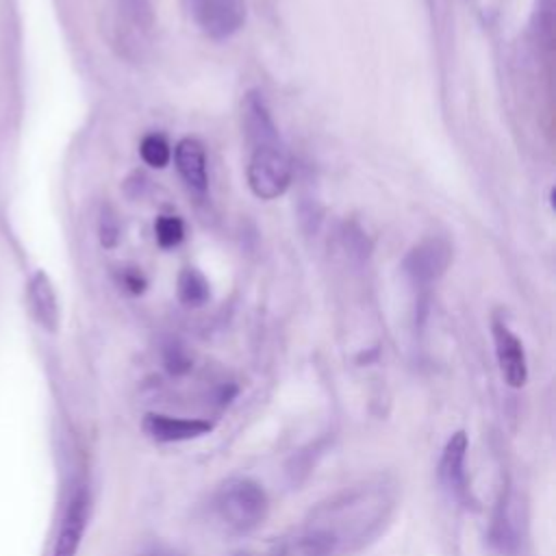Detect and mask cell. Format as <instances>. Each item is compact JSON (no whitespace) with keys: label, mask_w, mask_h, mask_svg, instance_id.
Segmentation results:
<instances>
[{"label":"cell","mask_w":556,"mask_h":556,"mask_svg":"<svg viewBox=\"0 0 556 556\" xmlns=\"http://www.w3.org/2000/svg\"><path fill=\"white\" fill-rule=\"evenodd\" d=\"M289 182L291 163L280 143L252 148L248 163V185L256 198L274 200L287 191Z\"/></svg>","instance_id":"3957f363"},{"label":"cell","mask_w":556,"mask_h":556,"mask_svg":"<svg viewBox=\"0 0 556 556\" xmlns=\"http://www.w3.org/2000/svg\"><path fill=\"white\" fill-rule=\"evenodd\" d=\"M124 280H126V285L130 287V291H135V293L143 291V280H141L137 274H128Z\"/></svg>","instance_id":"d6986e66"},{"label":"cell","mask_w":556,"mask_h":556,"mask_svg":"<svg viewBox=\"0 0 556 556\" xmlns=\"http://www.w3.org/2000/svg\"><path fill=\"white\" fill-rule=\"evenodd\" d=\"M143 430L150 439L159 443H176L198 439L213 430V424L206 419H182L163 413H148L143 417Z\"/></svg>","instance_id":"ba28073f"},{"label":"cell","mask_w":556,"mask_h":556,"mask_svg":"<svg viewBox=\"0 0 556 556\" xmlns=\"http://www.w3.org/2000/svg\"><path fill=\"white\" fill-rule=\"evenodd\" d=\"M154 15L148 0H115L113 33L122 54L137 61L146 54L152 41Z\"/></svg>","instance_id":"7a4b0ae2"},{"label":"cell","mask_w":556,"mask_h":556,"mask_svg":"<svg viewBox=\"0 0 556 556\" xmlns=\"http://www.w3.org/2000/svg\"><path fill=\"white\" fill-rule=\"evenodd\" d=\"M243 126H245V135L252 143V148L256 146H276L280 143L278 139V130L263 104V100L256 93H250L245 98V106H243Z\"/></svg>","instance_id":"4fadbf2b"},{"label":"cell","mask_w":556,"mask_h":556,"mask_svg":"<svg viewBox=\"0 0 556 556\" xmlns=\"http://www.w3.org/2000/svg\"><path fill=\"white\" fill-rule=\"evenodd\" d=\"M119 239V222L113 213L111 206H104L102 208V215H100V243L104 248H113Z\"/></svg>","instance_id":"ac0fdd59"},{"label":"cell","mask_w":556,"mask_h":556,"mask_svg":"<svg viewBox=\"0 0 556 556\" xmlns=\"http://www.w3.org/2000/svg\"><path fill=\"white\" fill-rule=\"evenodd\" d=\"M176 167L182 180L189 185V189L198 193L206 191V185H208L206 159H204V148L198 139H182L176 146Z\"/></svg>","instance_id":"7c38bea8"},{"label":"cell","mask_w":556,"mask_h":556,"mask_svg":"<svg viewBox=\"0 0 556 556\" xmlns=\"http://www.w3.org/2000/svg\"><path fill=\"white\" fill-rule=\"evenodd\" d=\"M139 152H141V159L150 167L161 169V167H165L169 163V146H167V141L161 135H146L141 139Z\"/></svg>","instance_id":"9a60e30c"},{"label":"cell","mask_w":556,"mask_h":556,"mask_svg":"<svg viewBox=\"0 0 556 556\" xmlns=\"http://www.w3.org/2000/svg\"><path fill=\"white\" fill-rule=\"evenodd\" d=\"M467 434L463 430L454 432L441 454L439 480L452 495L465 493V456H467Z\"/></svg>","instance_id":"9c48e42d"},{"label":"cell","mask_w":556,"mask_h":556,"mask_svg":"<svg viewBox=\"0 0 556 556\" xmlns=\"http://www.w3.org/2000/svg\"><path fill=\"white\" fill-rule=\"evenodd\" d=\"M450 261H452L450 243L441 237H430V239L417 243L408 252V256L404 258V269L415 282L428 285V282L437 280L439 276H443Z\"/></svg>","instance_id":"5b68a950"},{"label":"cell","mask_w":556,"mask_h":556,"mask_svg":"<svg viewBox=\"0 0 556 556\" xmlns=\"http://www.w3.org/2000/svg\"><path fill=\"white\" fill-rule=\"evenodd\" d=\"M189 17L211 39L232 37L245 22L243 0H182Z\"/></svg>","instance_id":"277c9868"},{"label":"cell","mask_w":556,"mask_h":556,"mask_svg":"<svg viewBox=\"0 0 556 556\" xmlns=\"http://www.w3.org/2000/svg\"><path fill=\"white\" fill-rule=\"evenodd\" d=\"M219 519L235 532L256 528L267 515V495L261 484L250 478H232L222 484L215 495Z\"/></svg>","instance_id":"6da1fadb"},{"label":"cell","mask_w":556,"mask_h":556,"mask_svg":"<svg viewBox=\"0 0 556 556\" xmlns=\"http://www.w3.org/2000/svg\"><path fill=\"white\" fill-rule=\"evenodd\" d=\"M339 545V536L328 528H311L302 534L287 539L276 556H332Z\"/></svg>","instance_id":"8fae6325"},{"label":"cell","mask_w":556,"mask_h":556,"mask_svg":"<svg viewBox=\"0 0 556 556\" xmlns=\"http://www.w3.org/2000/svg\"><path fill=\"white\" fill-rule=\"evenodd\" d=\"M154 235H156V241L159 245L163 248H174L182 241L185 237V226L178 217L174 215H161L154 224Z\"/></svg>","instance_id":"2e32d148"},{"label":"cell","mask_w":556,"mask_h":556,"mask_svg":"<svg viewBox=\"0 0 556 556\" xmlns=\"http://www.w3.org/2000/svg\"><path fill=\"white\" fill-rule=\"evenodd\" d=\"M493 341H495V354H497L502 378L513 389L523 387L528 380V363H526V352L521 341L502 321L493 324Z\"/></svg>","instance_id":"8992f818"},{"label":"cell","mask_w":556,"mask_h":556,"mask_svg":"<svg viewBox=\"0 0 556 556\" xmlns=\"http://www.w3.org/2000/svg\"><path fill=\"white\" fill-rule=\"evenodd\" d=\"M178 298L187 306H202L208 300V282L198 269H182L178 276Z\"/></svg>","instance_id":"5bb4252c"},{"label":"cell","mask_w":556,"mask_h":556,"mask_svg":"<svg viewBox=\"0 0 556 556\" xmlns=\"http://www.w3.org/2000/svg\"><path fill=\"white\" fill-rule=\"evenodd\" d=\"M87 517H89V495L87 491L80 489L67 502V508L63 513L56 541L52 547V556H76L87 528Z\"/></svg>","instance_id":"52a82bcc"},{"label":"cell","mask_w":556,"mask_h":556,"mask_svg":"<svg viewBox=\"0 0 556 556\" xmlns=\"http://www.w3.org/2000/svg\"><path fill=\"white\" fill-rule=\"evenodd\" d=\"M163 361H165V367L169 374H185L189 367H191V358L189 354L185 352V348L180 343H169L163 352Z\"/></svg>","instance_id":"e0dca14e"},{"label":"cell","mask_w":556,"mask_h":556,"mask_svg":"<svg viewBox=\"0 0 556 556\" xmlns=\"http://www.w3.org/2000/svg\"><path fill=\"white\" fill-rule=\"evenodd\" d=\"M28 306L41 328L54 332L59 328V302L50 278L37 271L28 282Z\"/></svg>","instance_id":"30bf717a"}]
</instances>
